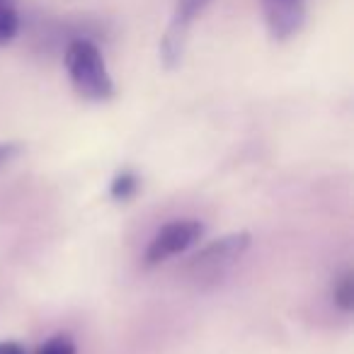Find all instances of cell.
<instances>
[{
	"label": "cell",
	"mask_w": 354,
	"mask_h": 354,
	"mask_svg": "<svg viewBox=\"0 0 354 354\" xmlns=\"http://www.w3.org/2000/svg\"><path fill=\"white\" fill-rule=\"evenodd\" d=\"M304 0H265V17L274 39H286L304 25Z\"/></svg>",
	"instance_id": "obj_5"
},
{
	"label": "cell",
	"mask_w": 354,
	"mask_h": 354,
	"mask_svg": "<svg viewBox=\"0 0 354 354\" xmlns=\"http://www.w3.org/2000/svg\"><path fill=\"white\" fill-rule=\"evenodd\" d=\"M335 304L342 310H352L354 308V277L352 272L342 274L335 284Z\"/></svg>",
	"instance_id": "obj_8"
},
{
	"label": "cell",
	"mask_w": 354,
	"mask_h": 354,
	"mask_svg": "<svg viewBox=\"0 0 354 354\" xmlns=\"http://www.w3.org/2000/svg\"><path fill=\"white\" fill-rule=\"evenodd\" d=\"M17 153H20V146H17V143H0V167L6 165V162H10Z\"/></svg>",
	"instance_id": "obj_10"
},
{
	"label": "cell",
	"mask_w": 354,
	"mask_h": 354,
	"mask_svg": "<svg viewBox=\"0 0 354 354\" xmlns=\"http://www.w3.org/2000/svg\"><path fill=\"white\" fill-rule=\"evenodd\" d=\"M20 30V17H17L15 0H0V44L10 41Z\"/></svg>",
	"instance_id": "obj_6"
},
{
	"label": "cell",
	"mask_w": 354,
	"mask_h": 354,
	"mask_svg": "<svg viewBox=\"0 0 354 354\" xmlns=\"http://www.w3.org/2000/svg\"><path fill=\"white\" fill-rule=\"evenodd\" d=\"M66 71L75 93L90 102H104L114 95V83L100 49L88 39H75L66 49Z\"/></svg>",
	"instance_id": "obj_1"
},
{
	"label": "cell",
	"mask_w": 354,
	"mask_h": 354,
	"mask_svg": "<svg viewBox=\"0 0 354 354\" xmlns=\"http://www.w3.org/2000/svg\"><path fill=\"white\" fill-rule=\"evenodd\" d=\"M37 354H75V344L68 335H56L37 349Z\"/></svg>",
	"instance_id": "obj_9"
},
{
	"label": "cell",
	"mask_w": 354,
	"mask_h": 354,
	"mask_svg": "<svg viewBox=\"0 0 354 354\" xmlns=\"http://www.w3.org/2000/svg\"><path fill=\"white\" fill-rule=\"evenodd\" d=\"M204 236V226L194 218H183V221H170L156 233L146 250V265H158L172 255H180L187 248H192L199 238Z\"/></svg>",
	"instance_id": "obj_3"
},
{
	"label": "cell",
	"mask_w": 354,
	"mask_h": 354,
	"mask_svg": "<svg viewBox=\"0 0 354 354\" xmlns=\"http://www.w3.org/2000/svg\"><path fill=\"white\" fill-rule=\"evenodd\" d=\"M0 354H27V352L17 342H0Z\"/></svg>",
	"instance_id": "obj_11"
},
{
	"label": "cell",
	"mask_w": 354,
	"mask_h": 354,
	"mask_svg": "<svg viewBox=\"0 0 354 354\" xmlns=\"http://www.w3.org/2000/svg\"><path fill=\"white\" fill-rule=\"evenodd\" d=\"M250 248V233H231L223 236L218 241L204 245L197 255L189 262V270L197 277H216L223 274L233 262H238L243 257V252Z\"/></svg>",
	"instance_id": "obj_2"
},
{
	"label": "cell",
	"mask_w": 354,
	"mask_h": 354,
	"mask_svg": "<svg viewBox=\"0 0 354 354\" xmlns=\"http://www.w3.org/2000/svg\"><path fill=\"white\" fill-rule=\"evenodd\" d=\"M136 189H138V177L133 175V172H119L112 180L109 194H112V199H117V202H127V199H131L133 194H136Z\"/></svg>",
	"instance_id": "obj_7"
},
{
	"label": "cell",
	"mask_w": 354,
	"mask_h": 354,
	"mask_svg": "<svg viewBox=\"0 0 354 354\" xmlns=\"http://www.w3.org/2000/svg\"><path fill=\"white\" fill-rule=\"evenodd\" d=\"M212 0H175V15H172L170 30H167L165 39H162V61L165 66H175L183 56V46H185V35H187L192 20L209 6Z\"/></svg>",
	"instance_id": "obj_4"
}]
</instances>
